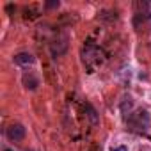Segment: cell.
I'll return each instance as SVG.
<instances>
[{"label":"cell","instance_id":"6da1fadb","mask_svg":"<svg viewBox=\"0 0 151 151\" xmlns=\"http://www.w3.org/2000/svg\"><path fill=\"white\" fill-rule=\"evenodd\" d=\"M7 137L11 140H22L25 137V128L22 124H13L7 128Z\"/></svg>","mask_w":151,"mask_h":151},{"label":"cell","instance_id":"7a4b0ae2","mask_svg":"<svg viewBox=\"0 0 151 151\" xmlns=\"http://www.w3.org/2000/svg\"><path fill=\"white\" fill-rule=\"evenodd\" d=\"M14 62H16V64H20V66H29V64H32V62H34V57H32L30 53L23 52V53L14 55Z\"/></svg>","mask_w":151,"mask_h":151},{"label":"cell","instance_id":"3957f363","mask_svg":"<svg viewBox=\"0 0 151 151\" xmlns=\"http://www.w3.org/2000/svg\"><path fill=\"white\" fill-rule=\"evenodd\" d=\"M23 86L27 87V89H36L37 86H39V82H37V78H34V77H27V75H25V77H23Z\"/></svg>","mask_w":151,"mask_h":151},{"label":"cell","instance_id":"277c9868","mask_svg":"<svg viewBox=\"0 0 151 151\" xmlns=\"http://www.w3.org/2000/svg\"><path fill=\"white\" fill-rule=\"evenodd\" d=\"M86 109H87V112H89L87 116H89V117H91V121H93V123L96 124V123H98V116H96V110H94V109H93L91 105H86Z\"/></svg>","mask_w":151,"mask_h":151},{"label":"cell","instance_id":"5b68a950","mask_svg":"<svg viewBox=\"0 0 151 151\" xmlns=\"http://www.w3.org/2000/svg\"><path fill=\"white\" fill-rule=\"evenodd\" d=\"M46 7H50V9L59 7V0H48V2H46Z\"/></svg>","mask_w":151,"mask_h":151},{"label":"cell","instance_id":"8992f818","mask_svg":"<svg viewBox=\"0 0 151 151\" xmlns=\"http://www.w3.org/2000/svg\"><path fill=\"white\" fill-rule=\"evenodd\" d=\"M112 151H126V147H124V146H121V147H116V149H112Z\"/></svg>","mask_w":151,"mask_h":151},{"label":"cell","instance_id":"52a82bcc","mask_svg":"<svg viewBox=\"0 0 151 151\" xmlns=\"http://www.w3.org/2000/svg\"><path fill=\"white\" fill-rule=\"evenodd\" d=\"M6 151H9V149H6Z\"/></svg>","mask_w":151,"mask_h":151}]
</instances>
